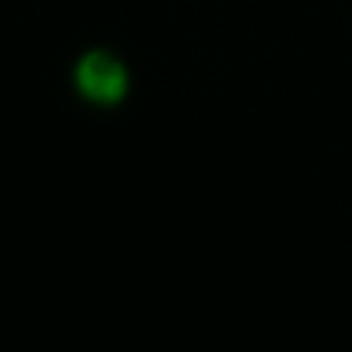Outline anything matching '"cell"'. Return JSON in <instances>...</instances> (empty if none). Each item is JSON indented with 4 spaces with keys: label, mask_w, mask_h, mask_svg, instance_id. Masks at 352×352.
Listing matches in <instances>:
<instances>
[{
    "label": "cell",
    "mask_w": 352,
    "mask_h": 352,
    "mask_svg": "<svg viewBox=\"0 0 352 352\" xmlns=\"http://www.w3.org/2000/svg\"><path fill=\"white\" fill-rule=\"evenodd\" d=\"M74 85L88 102L110 107L126 96L129 74H126V66L113 52L91 50L80 58V63L74 69Z\"/></svg>",
    "instance_id": "1"
}]
</instances>
